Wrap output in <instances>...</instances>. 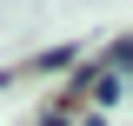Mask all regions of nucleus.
<instances>
[{
    "label": "nucleus",
    "mask_w": 133,
    "mask_h": 126,
    "mask_svg": "<svg viewBox=\"0 0 133 126\" xmlns=\"http://www.w3.org/2000/svg\"><path fill=\"white\" fill-rule=\"evenodd\" d=\"M47 126H66V106H53V113H47Z\"/></svg>",
    "instance_id": "1"
},
{
    "label": "nucleus",
    "mask_w": 133,
    "mask_h": 126,
    "mask_svg": "<svg viewBox=\"0 0 133 126\" xmlns=\"http://www.w3.org/2000/svg\"><path fill=\"white\" fill-rule=\"evenodd\" d=\"M80 126H100V120H80Z\"/></svg>",
    "instance_id": "2"
}]
</instances>
